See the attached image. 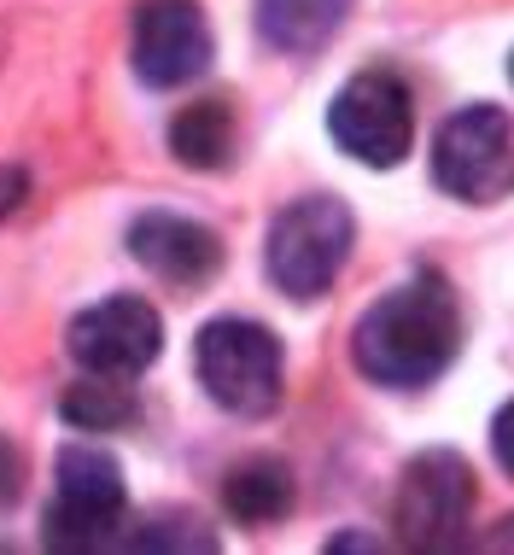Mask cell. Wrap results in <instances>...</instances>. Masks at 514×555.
<instances>
[{
    "mask_svg": "<svg viewBox=\"0 0 514 555\" xmlns=\"http://www.w3.org/2000/svg\"><path fill=\"white\" fill-rule=\"evenodd\" d=\"M462 351V310L457 293L438 275H415L403 287H391L381 305L362 310L357 334H351V357L369 380L381 386H427L438 380Z\"/></svg>",
    "mask_w": 514,
    "mask_h": 555,
    "instance_id": "cell-1",
    "label": "cell"
},
{
    "mask_svg": "<svg viewBox=\"0 0 514 555\" xmlns=\"http://www.w3.org/2000/svg\"><path fill=\"white\" fill-rule=\"evenodd\" d=\"M351 240H357V222L345 211V199L334 193H310V199L286 205L275 217V229H269V281L298 298V305H310V298H322L334 287V275L345 269L351 258Z\"/></svg>",
    "mask_w": 514,
    "mask_h": 555,
    "instance_id": "cell-2",
    "label": "cell"
},
{
    "mask_svg": "<svg viewBox=\"0 0 514 555\" xmlns=\"http://www.w3.org/2000/svg\"><path fill=\"white\" fill-rule=\"evenodd\" d=\"M193 369H200L210 403H222L229 415H269L281 403V339L264 322H205L200 345H193Z\"/></svg>",
    "mask_w": 514,
    "mask_h": 555,
    "instance_id": "cell-3",
    "label": "cell"
},
{
    "mask_svg": "<svg viewBox=\"0 0 514 555\" xmlns=\"http://www.w3.org/2000/svg\"><path fill=\"white\" fill-rule=\"evenodd\" d=\"M129 503H124V468L94 444H65L59 450V491L48 508V544L53 550H105L124 544Z\"/></svg>",
    "mask_w": 514,
    "mask_h": 555,
    "instance_id": "cell-4",
    "label": "cell"
},
{
    "mask_svg": "<svg viewBox=\"0 0 514 555\" xmlns=\"http://www.w3.org/2000/svg\"><path fill=\"white\" fill-rule=\"evenodd\" d=\"M433 182L467 205H497L514 193V124L497 106H467L433 134Z\"/></svg>",
    "mask_w": 514,
    "mask_h": 555,
    "instance_id": "cell-5",
    "label": "cell"
},
{
    "mask_svg": "<svg viewBox=\"0 0 514 555\" xmlns=\"http://www.w3.org/2000/svg\"><path fill=\"white\" fill-rule=\"evenodd\" d=\"M327 134L357 164H374V170L403 164V153L415 146L410 88L391 77V70H357L334 94V106H327Z\"/></svg>",
    "mask_w": 514,
    "mask_h": 555,
    "instance_id": "cell-6",
    "label": "cell"
},
{
    "mask_svg": "<svg viewBox=\"0 0 514 555\" xmlns=\"http://www.w3.org/2000/svg\"><path fill=\"white\" fill-rule=\"evenodd\" d=\"M467 515H474V474L457 450H427L410 462L398 486V538L410 550H457L467 538Z\"/></svg>",
    "mask_w": 514,
    "mask_h": 555,
    "instance_id": "cell-7",
    "label": "cell"
},
{
    "mask_svg": "<svg viewBox=\"0 0 514 555\" xmlns=\"http://www.w3.org/2000/svg\"><path fill=\"white\" fill-rule=\"evenodd\" d=\"M70 357L82 374H105V380H134L141 369H153L164 322L146 298H105V305L82 310L70 322Z\"/></svg>",
    "mask_w": 514,
    "mask_h": 555,
    "instance_id": "cell-8",
    "label": "cell"
},
{
    "mask_svg": "<svg viewBox=\"0 0 514 555\" xmlns=\"http://www.w3.org/2000/svg\"><path fill=\"white\" fill-rule=\"evenodd\" d=\"M129 53L146 88H188L210 70V24L193 0H153L134 18Z\"/></svg>",
    "mask_w": 514,
    "mask_h": 555,
    "instance_id": "cell-9",
    "label": "cell"
},
{
    "mask_svg": "<svg viewBox=\"0 0 514 555\" xmlns=\"http://www.w3.org/2000/svg\"><path fill=\"white\" fill-rule=\"evenodd\" d=\"M129 251H134V263H146L158 281H170V287H205V281L217 275V263H222L217 234H210L205 222H193V217H176V211L134 217Z\"/></svg>",
    "mask_w": 514,
    "mask_h": 555,
    "instance_id": "cell-10",
    "label": "cell"
},
{
    "mask_svg": "<svg viewBox=\"0 0 514 555\" xmlns=\"http://www.w3.org/2000/svg\"><path fill=\"white\" fill-rule=\"evenodd\" d=\"M351 18V0H257V36L275 53H322Z\"/></svg>",
    "mask_w": 514,
    "mask_h": 555,
    "instance_id": "cell-11",
    "label": "cell"
},
{
    "mask_svg": "<svg viewBox=\"0 0 514 555\" xmlns=\"http://www.w3.org/2000/svg\"><path fill=\"white\" fill-rule=\"evenodd\" d=\"M170 153L193 170H222L234 153V112L222 100H193L170 124Z\"/></svg>",
    "mask_w": 514,
    "mask_h": 555,
    "instance_id": "cell-12",
    "label": "cell"
},
{
    "mask_svg": "<svg viewBox=\"0 0 514 555\" xmlns=\"http://www.w3.org/2000/svg\"><path fill=\"white\" fill-rule=\"evenodd\" d=\"M222 503H229V515L246 520V527H275L286 508H293V474H286V462L257 456V462L229 474Z\"/></svg>",
    "mask_w": 514,
    "mask_h": 555,
    "instance_id": "cell-13",
    "label": "cell"
},
{
    "mask_svg": "<svg viewBox=\"0 0 514 555\" xmlns=\"http://www.w3.org/2000/svg\"><path fill=\"white\" fill-rule=\"evenodd\" d=\"M65 422L82 427V433L129 427L134 422V398L117 380H105V374H88L82 386H70V392H65Z\"/></svg>",
    "mask_w": 514,
    "mask_h": 555,
    "instance_id": "cell-14",
    "label": "cell"
},
{
    "mask_svg": "<svg viewBox=\"0 0 514 555\" xmlns=\"http://www.w3.org/2000/svg\"><path fill=\"white\" fill-rule=\"evenodd\" d=\"M491 450H497V462L514 474V403H503L497 410V422H491Z\"/></svg>",
    "mask_w": 514,
    "mask_h": 555,
    "instance_id": "cell-15",
    "label": "cell"
},
{
    "mask_svg": "<svg viewBox=\"0 0 514 555\" xmlns=\"http://www.w3.org/2000/svg\"><path fill=\"white\" fill-rule=\"evenodd\" d=\"M18 450H12V444H0V503H12V498H18Z\"/></svg>",
    "mask_w": 514,
    "mask_h": 555,
    "instance_id": "cell-16",
    "label": "cell"
},
{
    "mask_svg": "<svg viewBox=\"0 0 514 555\" xmlns=\"http://www.w3.org/2000/svg\"><path fill=\"white\" fill-rule=\"evenodd\" d=\"M24 199V170H0V217H12Z\"/></svg>",
    "mask_w": 514,
    "mask_h": 555,
    "instance_id": "cell-17",
    "label": "cell"
},
{
    "mask_svg": "<svg viewBox=\"0 0 514 555\" xmlns=\"http://www.w3.org/2000/svg\"><path fill=\"white\" fill-rule=\"evenodd\" d=\"M509 77H514V59H509Z\"/></svg>",
    "mask_w": 514,
    "mask_h": 555,
    "instance_id": "cell-18",
    "label": "cell"
}]
</instances>
